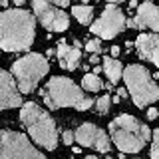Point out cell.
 <instances>
[{
  "mask_svg": "<svg viewBox=\"0 0 159 159\" xmlns=\"http://www.w3.org/2000/svg\"><path fill=\"white\" fill-rule=\"evenodd\" d=\"M34 42V16L26 10H4L0 14V48L24 52Z\"/></svg>",
  "mask_w": 159,
  "mask_h": 159,
  "instance_id": "1",
  "label": "cell"
},
{
  "mask_svg": "<svg viewBox=\"0 0 159 159\" xmlns=\"http://www.w3.org/2000/svg\"><path fill=\"white\" fill-rule=\"evenodd\" d=\"M44 102L48 103L50 109H60V107H76L80 111H86L93 106V99L84 96V92L80 89L70 78L54 76L48 82V88L42 89Z\"/></svg>",
  "mask_w": 159,
  "mask_h": 159,
  "instance_id": "2",
  "label": "cell"
},
{
  "mask_svg": "<svg viewBox=\"0 0 159 159\" xmlns=\"http://www.w3.org/2000/svg\"><path fill=\"white\" fill-rule=\"evenodd\" d=\"M109 131H111L113 143L121 149L123 153H137L141 151L143 145L151 139V131L147 125H143L137 117L133 116H123L116 117L109 123Z\"/></svg>",
  "mask_w": 159,
  "mask_h": 159,
  "instance_id": "3",
  "label": "cell"
},
{
  "mask_svg": "<svg viewBox=\"0 0 159 159\" xmlns=\"http://www.w3.org/2000/svg\"><path fill=\"white\" fill-rule=\"evenodd\" d=\"M20 119L26 125L28 133L32 135V139L36 143H40L46 149H56L58 147V129L54 119L44 111L38 103L28 102L22 106V111H20Z\"/></svg>",
  "mask_w": 159,
  "mask_h": 159,
  "instance_id": "4",
  "label": "cell"
},
{
  "mask_svg": "<svg viewBox=\"0 0 159 159\" xmlns=\"http://www.w3.org/2000/svg\"><path fill=\"white\" fill-rule=\"evenodd\" d=\"M123 80L137 107H145L159 99V88L151 80V74L139 64H131L123 70Z\"/></svg>",
  "mask_w": 159,
  "mask_h": 159,
  "instance_id": "5",
  "label": "cell"
},
{
  "mask_svg": "<svg viewBox=\"0 0 159 159\" xmlns=\"http://www.w3.org/2000/svg\"><path fill=\"white\" fill-rule=\"evenodd\" d=\"M50 64L48 60L40 54H26L24 58L16 60L12 64V74L18 80V88L22 93H30L36 89L38 82L48 74Z\"/></svg>",
  "mask_w": 159,
  "mask_h": 159,
  "instance_id": "6",
  "label": "cell"
},
{
  "mask_svg": "<svg viewBox=\"0 0 159 159\" xmlns=\"http://www.w3.org/2000/svg\"><path fill=\"white\" fill-rule=\"evenodd\" d=\"M0 159H46L26 135L18 131H2L0 135Z\"/></svg>",
  "mask_w": 159,
  "mask_h": 159,
  "instance_id": "7",
  "label": "cell"
},
{
  "mask_svg": "<svg viewBox=\"0 0 159 159\" xmlns=\"http://www.w3.org/2000/svg\"><path fill=\"white\" fill-rule=\"evenodd\" d=\"M123 28H125V16H123V12L116 4H107L106 10L102 12V16L92 24L89 32H93L96 36L103 38V40H111V38H116Z\"/></svg>",
  "mask_w": 159,
  "mask_h": 159,
  "instance_id": "8",
  "label": "cell"
},
{
  "mask_svg": "<svg viewBox=\"0 0 159 159\" xmlns=\"http://www.w3.org/2000/svg\"><path fill=\"white\" fill-rule=\"evenodd\" d=\"M32 8L42 26L50 32H64L70 26V18L64 14V10L52 6L48 0H32Z\"/></svg>",
  "mask_w": 159,
  "mask_h": 159,
  "instance_id": "9",
  "label": "cell"
},
{
  "mask_svg": "<svg viewBox=\"0 0 159 159\" xmlns=\"http://www.w3.org/2000/svg\"><path fill=\"white\" fill-rule=\"evenodd\" d=\"M74 137H76L78 143H82V145H86V147H93L102 153H107L109 145H111V143H109V137L106 135V131L96 127L93 123H84V125H80Z\"/></svg>",
  "mask_w": 159,
  "mask_h": 159,
  "instance_id": "10",
  "label": "cell"
},
{
  "mask_svg": "<svg viewBox=\"0 0 159 159\" xmlns=\"http://www.w3.org/2000/svg\"><path fill=\"white\" fill-rule=\"evenodd\" d=\"M16 106H22L20 92L16 89V84L10 78V74L0 70V109L16 107Z\"/></svg>",
  "mask_w": 159,
  "mask_h": 159,
  "instance_id": "11",
  "label": "cell"
},
{
  "mask_svg": "<svg viewBox=\"0 0 159 159\" xmlns=\"http://www.w3.org/2000/svg\"><path fill=\"white\" fill-rule=\"evenodd\" d=\"M133 24L135 28L143 30V28H149L153 32H159V8L155 6L153 2H143L137 6V14L133 18Z\"/></svg>",
  "mask_w": 159,
  "mask_h": 159,
  "instance_id": "12",
  "label": "cell"
},
{
  "mask_svg": "<svg viewBox=\"0 0 159 159\" xmlns=\"http://www.w3.org/2000/svg\"><path fill=\"white\" fill-rule=\"evenodd\" d=\"M137 54L159 68V34H141L135 40Z\"/></svg>",
  "mask_w": 159,
  "mask_h": 159,
  "instance_id": "13",
  "label": "cell"
},
{
  "mask_svg": "<svg viewBox=\"0 0 159 159\" xmlns=\"http://www.w3.org/2000/svg\"><path fill=\"white\" fill-rule=\"evenodd\" d=\"M58 60H60V66L66 68V70H76L78 64H80V58H82V54H80V42H76V46H68L64 40H60L58 42Z\"/></svg>",
  "mask_w": 159,
  "mask_h": 159,
  "instance_id": "14",
  "label": "cell"
},
{
  "mask_svg": "<svg viewBox=\"0 0 159 159\" xmlns=\"http://www.w3.org/2000/svg\"><path fill=\"white\" fill-rule=\"evenodd\" d=\"M102 70L106 72V76H107V80H109V84H111V86L117 82L119 78H121V74H123L121 62H119V60H116V58L111 60V56L103 58V66H102Z\"/></svg>",
  "mask_w": 159,
  "mask_h": 159,
  "instance_id": "15",
  "label": "cell"
},
{
  "mask_svg": "<svg viewBox=\"0 0 159 159\" xmlns=\"http://www.w3.org/2000/svg\"><path fill=\"white\" fill-rule=\"evenodd\" d=\"M72 14L76 16V20H78L80 24H89V22H92L93 10H92V6H74L72 8Z\"/></svg>",
  "mask_w": 159,
  "mask_h": 159,
  "instance_id": "16",
  "label": "cell"
},
{
  "mask_svg": "<svg viewBox=\"0 0 159 159\" xmlns=\"http://www.w3.org/2000/svg\"><path fill=\"white\" fill-rule=\"evenodd\" d=\"M82 84H84V89H88V92H99V89L103 88L102 80L98 76H93V74H86L84 80H82Z\"/></svg>",
  "mask_w": 159,
  "mask_h": 159,
  "instance_id": "17",
  "label": "cell"
},
{
  "mask_svg": "<svg viewBox=\"0 0 159 159\" xmlns=\"http://www.w3.org/2000/svg\"><path fill=\"white\" fill-rule=\"evenodd\" d=\"M109 103H111V99H109V96H102L96 102V109H98V113L99 116H103V113H107L109 111Z\"/></svg>",
  "mask_w": 159,
  "mask_h": 159,
  "instance_id": "18",
  "label": "cell"
},
{
  "mask_svg": "<svg viewBox=\"0 0 159 159\" xmlns=\"http://www.w3.org/2000/svg\"><path fill=\"white\" fill-rule=\"evenodd\" d=\"M153 145H151V159H159V127L151 133Z\"/></svg>",
  "mask_w": 159,
  "mask_h": 159,
  "instance_id": "19",
  "label": "cell"
},
{
  "mask_svg": "<svg viewBox=\"0 0 159 159\" xmlns=\"http://www.w3.org/2000/svg\"><path fill=\"white\" fill-rule=\"evenodd\" d=\"M86 50H88V52H92V54H96V56H98V54L102 52V44H99V40H89V42L86 44Z\"/></svg>",
  "mask_w": 159,
  "mask_h": 159,
  "instance_id": "20",
  "label": "cell"
},
{
  "mask_svg": "<svg viewBox=\"0 0 159 159\" xmlns=\"http://www.w3.org/2000/svg\"><path fill=\"white\" fill-rule=\"evenodd\" d=\"M50 2L54 4V6H60V8H66L70 4V0H50Z\"/></svg>",
  "mask_w": 159,
  "mask_h": 159,
  "instance_id": "21",
  "label": "cell"
},
{
  "mask_svg": "<svg viewBox=\"0 0 159 159\" xmlns=\"http://www.w3.org/2000/svg\"><path fill=\"white\" fill-rule=\"evenodd\" d=\"M62 137H64V143H72L74 141V133L72 131H64Z\"/></svg>",
  "mask_w": 159,
  "mask_h": 159,
  "instance_id": "22",
  "label": "cell"
},
{
  "mask_svg": "<svg viewBox=\"0 0 159 159\" xmlns=\"http://www.w3.org/2000/svg\"><path fill=\"white\" fill-rule=\"evenodd\" d=\"M117 98H119V99H121V98H127V89H125V88H119V89H117Z\"/></svg>",
  "mask_w": 159,
  "mask_h": 159,
  "instance_id": "23",
  "label": "cell"
},
{
  "mask_svg": "<svg viewBox=\"0 0 159 159\" xmlns=\"http://www.w3.org/2000/svg\"><path fill=\"white\" fill-rule=\"evenodd\" d=\"M147 117H149V119H155V117H157V109H155V107H151V109L147 111Z\"/></svg>",
  "mask_w": 159,
  "mask_h": 159,
  "instance_id": "24",
  "label": "cell"
},
{
  "mask_svg": "<svg viewBox=\"0 0 159 159\" xmlns=\"http://www.w3.org/2000/svg\"><path fill=\"white\" fill-rule=\"evenodd\" d=\"M89 64H93V66H96V64H99V58L96 56V54H92V58H89Z\"/></svg>",
  "mask_w": 159,
  "mask_h": 159,
  "instance_id": "25",
  "label": "cell"
},
{
  "mask_svg": "<svg viewBox=\"0 0 159 159\" xmlns=\"http://www.w3.org/2000/svg\"><path fill=\"white\" fill-rule=\"evenodd\" d=\"M111 56H119V46H111Z\"/></svg>",
  "mask_w": 159,
  "mask_h": 159,
  "instance_id": "26",
  "label": "cell"
},
{
  "mask_svg": "<svg viewBox=\"0 0 159 159\" xmlns=\"http://www.w3.org/2000/svg\"><path fill=\"white\" fill-rule=\"evenodd\" d=\"M139 4H137V0H129V8H137Z\"/></svg>",
  "mask_w": 159,
  "mask_h": 159,
  "instance_id": "27",
  "label": "cell"
},
{
  "mask_svg": "<svg viewBox=\"0 0 159 159\" xmlns=\"http://www.w3.org/2000/svg\"><path fill=\"white\" fill-rule=\"evenodd\" d=\"M14 2H16V4H18V6H22V4H24V2H26V0H14Z\"/></svg>",
  "mask_w": 159,
  "mask_h": 159,
  "instance_id": "28",
  "label": "cell"
},
{
  "mask_svg": "<svg viewBox=\"0 0 159 159\" xmlns=\"http://www.w3.org/2000/svg\"><path fill=\"white\" fill-rule=\"evenodd\" d=\"M109 4H117V2H123V0H107Z\"/></svg>",
  "mask_w": 159,
  "mask_h": 159,
  "instance_id": "29",
  "label": "cell"
},
{
  "mask_svg": "<svg viewBox=\"0 0 159 159\" xmlns=\"http://www.w3.org/2000/svg\"><path fill=\"white\" fill-rule=\"evenodd\" d=\"M0 4H2V6H6V4H8V0H0Z\"/></svg>",
  "mask_w": 159,
  "mask_h": 159,
  "instance_id": "30",
  "label": "cell"
},
{
  "mask_svg": "<svg viewBox=\"0 0 159 159\" xmlns=\"http://www.w3.org/2000/svg\"><path fill=\"white\" fill-rule=\"evenodd\" d=\"M86 159H96V157H93V155H89V157H86Z\"/></svg>",
  "mask_w": 159,
  "mask_h": 159,
  "instance_id": "31",
  "label": "cell"
},
{
  "mask_svg": "<svg viewBox=\"0 0 159 159\" xmlns=\"http://www.w3.org/2000/svg\"><path fill=\"white\" fill-rule=\"evenodd\" d=\"M106 159H111V157H106Z\"/></svg>",
  "mask_w": 159,
  "mask_h": 159,
  "instance_id": "32",
  "label": "cell"
},
{
  "mask_svg": "<svg viewBox=\"0 0 159 159\" xmlns=\"http://www.w3.org/2000/svg\"><path fill=\"white\" fill-rule=\"evenodd\" d=\"M86 2H88V0H86Z\"/></svg>",
  "mask_w": 159,
  "mask_h": 159,
  "instance_id": "33",
  "label": "cell"
}]
</instances>
